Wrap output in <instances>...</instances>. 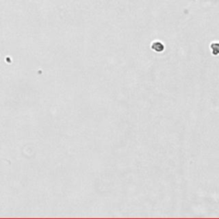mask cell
Instances as JSON below:
<instances>
[{
    "label": "cell",
    "mask_w": 219,
    "mask_h": 219,
    "mask_svg": "<svg viewBox=\"0 0 219 219\" xmlns=\"http://www.w3.org/2000/svg\"><path fill=\"white\" fill-rule=\"evenodd\" d=\"M151 48L157 52H162L164 50V45L163 44L161 41L155 40L152 43L151 45Z\"/></svg>",
    "instance_id": "obj_1"
},
{
    "label": "cell",
    "mask_w": 219,
    "mask_h": 219,
    "mask_svg": "<svg viewBox=\"0 0 219 219\" xmlns=\"http://www.w3.org/2000/svg\"><path fill=\"white\" fill-rule=\"evenodd\" d=\"M210 48L211 50V53L213 56L219 55V41H213L210 45Z\"/></svg>",
    "instance_id": "obj_2"
}]
</instances>
